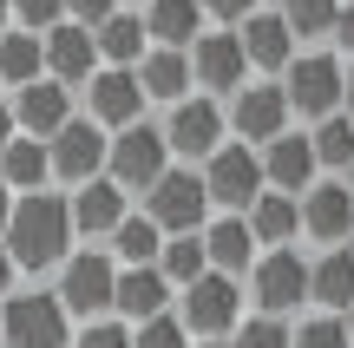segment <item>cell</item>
<instances>
[{
	"instance_id": "cell-21",
	"label": "cell",
	"mask_w": 354,
	"mask_h": 348,
	"mask_svg": "<svg viewBox=\"0 0 354 348\" xmlns=\"http://www.w3.org/2000/svg\"><path fill=\"white\" fill-rule=\"evenodd\" d=\"M39 39H46V79H59V86H79V79L99 73V39H92V26L59 20L53 33H39Z\"/></svg>"
},
{
	"instance_id": "cell-7",
	"label": "cell",
	"mask_w": 354,
	"mask_h": 348,
	"mask_svg": "<svg viewBox=\"0 0 354 348\" xmlns=\"http://www.w3.org/2000/svg\"><path fill=\"white\" fill-rule=\"evenodd\" d=\"M145 217H151L165 237H197L203 223L216 217V210H210V191H203V171H190V165L165 171V178L145 191Z\"/></svg>"
},
{
	"instance_id": "cell-15",
	"label": "cell",
	"mask_w": 354,
	"mask_h": 348,
	"mask_svg": "<svg viewBox=\"0 0 354 348\" xmlns=\"http://www.w3.org/2000/svg\"><path fill=\"white\" fill-rule=\"evenodd\" d=\"M302 237L315 250H342L354 237V191L342 178H322V184L302 191Z\"/></svg>"
},
{
	"instance_id": "cell-29",
	"label": "cell",
	"mask_w": 354,
	"mask_h": 348,
	"mask_svg": "<svg viewBox=\"0 0 354 348\" xmlns=\"http://www.w3.org/2000/svg\"><path fill=\"white\" fill-rule=\"evenodd\" d=\"M99 39V66H138L151 53V33H145V13H112L105 26H92Z\"/></svg>"
},
{
	"instance_id": "cell-24",
	"label": "cell",
	"mask_w": 354,
	"mask_h": 348,
	"mask_svg": "<svg viewBox=\"0 0 354 348\" xmlns=\"http://www.w3.org/2000/svg\"><path fill=\"white\" fill-rule=\"evenodd\" d=\"M138 86H145V99H158V105H184L190 92H197L190 53H177V46H151V53L138 59Z\"/></svg>"
},
{
	"instance_id": "cell-13",
	"label": "cell",
	"mask_w": 354,
	"mask_h": 348,
	"mask_svg": "<svg viewBox=\"0 0 354 348\" xmlns=\"http://www.w3.org/2000/svg\"><path fill=\"white\" fill-rule=\"evenodd\" d=\"M86 105H92V125L99 131H125L145 118V86H138V66H99L86 79Z\"/></svg>"
},
{
	"instance_id": "cell-45",
	"label": "cell",
	"mask_w": 354,
	"mask_h": 348,
	"mask_svg": "<svg viewBox=\"0 0 354 348\" xmlns=\"http://www.w3.org/2000/svg\"><path fill=\"white\" fill-rule=\"evenodd\" d=\"M342 112L354 118V66H348V86H342Z\"/></svg>"
},
{
	"instance_id": "cell-28",
	"label": "cell",
	"mask_w": 354,
	"mask_h": 348,
	"mask_svg": "<svg viewBox=\"0 0 354 348\" xmlns=\"http://www.w3.org/2000/svg\"><path fill=\"white\" fill-rule=\"evenodd\" d=\"M33 79H46V39L26 33V26H7L0 33V86H33Z\"/></svg>"
},
{
	"instance_id": "cell-11",
	"label": "cell",
	"mask_w": 354,
	"mask_h": 348,
	"mask_svg": "<svg viewBox=\"0 0 354 348\" xmlns=\"http://www.w3.org/2000/svg\"><path fill=\"white\" fill-rule=\"evenodd\" d=\"M190 73H197V92H210L216 105H230L243 86H250V53H243L236 26H210V33L190 46Z\"/></svg>"
},
{
	"instance_id": "cell-17",
	"label": "cell",
	"mask_w": 354,
	"mask_h": 348,
	"mask_svg": "<svg viewBox=\"0 0 354 348\" xmlns=\"http://www.w3.org/2000/svg\"><path fill=\"white\" fill-rule=\"evenodd\" d=\"M203 257H210V270L216 276H250L256 270V257H263V244H256V230H250V217H230V210H216L210 223H203Z\"/></svg>"
},
{
	"instance_id": "cell-16",
	"label": "cell",
	"mask_w": 354,
	"mask_h": 348,
	"mask_svg": "<svg viewBox=\"0 0 354 348\" xmlns=\"http://www.w3.org/2000/svg\"><path fill=\"white\" fill-rule=\"evenodd\" d=\"M263 184L269 191H289V197H302L308 184H322V165H315V145H308V131H282V138H269L263 152Z\"/></svg>"
},
{
	"instance_id": "cell-49",
	"label": "cell",
	"mask_w": 354,
	"mask_h": 348,
	"mask_svg": "<svg viewBox=\"0 0 354 348\" xmlns=\"http://www.w3.org/2000/svg\"><path fill=\"white\" fill-rule=\"evenodd\" d=\"M342 184H348V191H354V165H348V178H342Z\"/></svg>"
},
{
	"instance_id": "cell-19",
	"label": "cell",
	"mask_w": 354,
	"mask_h": 348,
	"mask_svg": "<svg viewBox=\"0 0 354 348\" xmlns=\"http://www.w3.org/2000/svg\"><path fill=\"white\" fill-rule=\"evenodd\" d=\"M171 296L177 289L158 276V263H145V270H118V289H112V315L125 329L138 322H158V315H171Z\"/></svg>"
},
{
	"instance_id": "cell-31",
	"label": "cell",
	"mask_w": 354,
	"mask_h": 348,
	"mask_svg": "<svg viewBox=\"0 0 354 348\" xmlns=\"http://www.w3.org/2000/svg\"><path fill=\"white\" fill-rule=\"evenodd\" d=\"M308 145H315V165L322 171L348 178V165H354V118L348 112H328L322 125H308Z\"/></svg>"
},
{
	"instance_id": "cell-46",
	"label": "cell",
	"mask_w": 354,
	"mask_h": 348,
	"mask_svg": "<svg viewBox=\"0 0 354 348\" xmlns=\"http://www.w3.org/2000/svg\"><path fill=\"white\" fill-rule=\"evenodd\" d=\"M7 20H13V0H0V33H7Z\"/></svg>"
},
{
	"instance_id": "cell-9",
	"label": "cell",
	"mask_w": 354,
	"mask_h": 348,
	"mask_svg": "<svg viewBox=\"0 0 354 348\" xmlns=\"http://www.w3.org/2000/svg\"><path fill=\"white\" fill-rule=\"evenodd\" d=\"M171 171V145H165V125H125L112 131V152H105V178L118 191H151L158 178Z\"/></svg>"
},
{
	"instance_id": "cell-43",
	"label": "cell",
	"mask_w": 354,
	"mask_h": 348,
	"mask_svg": "<svg viewBox=\"0 0 354 348\" xmlns=\"http://www.w3.org/2000/svg\"><path fill=\"white\" fill-rule=\"evenodd\" d=\"M13 296V257H7V244H0V302Z\"/></svg>"
},
{
	"instance_id": "cell-41",
	"label": "cell",
	"mask_w": 354,
	"mask_h": 348,
	"mask_svg": "<svg viewBox=\"0 0 354 348\" xmlns=\"http://www.w3.org/2000/svg\"><path fill=\"white\" fill-rule=\"evenodd\" d=\"M335 53H348V59H354V0H342V13H335Z\"/></svg>"
},
{
	"instance_id": "cell-37",
	"label": "cell",
	"mask_w": 354,
	"mask_h": 348,
	"mask_svg": "<svg viewBox=\"0 0 354 348\" xmlns=\"http://www.w3.org/2000/svg\"><path fill=\"white\" fill-rule=\"evenodd\" d=\"M73 348H131V329L118 322V315H99V322L73 329Z\"/></svg>"
},
{
	"instance_id": "cell-50",
	"label": "cell",
	"mask_w": 354,
	"mask_h": 348,
	"mask_svg": "<svg viewBox=\"0 0 354 348\" xmlns=\"http://www.w3.org/2000/svg\"><path fill=\"white\" fill-rule=\"evenodd\" d=\"M348 250H354V237H348Z\"/></svg>"
},
{
	"instance_id": "cell-39",
	"label": "cell",
	"mask_w": 354,
	"mask_h": 348,
	"mask_svg": "<svg viewBox=\"0 0 354 348\" xmlns=\"http://www.w3.org/2000/svg\"><path fill=\"white\" fill-rule=\"evenodd\" d=\"M118 13V0H66V20L73 26H105Z\"/></svg>"
},
{
	"instance_id": "cell-2",
	"label": "cell",
	"mask_w": 354,
	"mask_h": 348,
	"mask_svg": "<svg viewBox=\"0 0 354 348\" xmlns=\"http://www.w3.org/2000/svg\"><path fill=\"white\" fill-rule=\"evenodd\" d=\"M243 315H250V289L236 283V276H197L190 289H177V322L190 329L197 342H230L243 329Z\"/></svg>"
},
{
	"instance_id": "cell-30",
	"label": "cell",
	"mask_w": 354,
	"mask_h": 348,
	"mask_svg": "<svg viewBox=\"0 0 354 348\" xmlns=\"http://www.w3.org/2000/svg\"><path fill=\"white\" fill-rule=\"evenodd\" d=\"M118 257V270H145V263H158V250H165V230H158L145 210H131L125 223L112 230V244H105Z\"/></svg>"
},
{
	"instance_id": "cell-26",
	"label": "cell",
	"mask_w": 354,
	"mask_h": 348,
	"mask_svg": "<svg viewBox=\"0 0 354 348\" xmlns=\"http://www.w3.org/2000/svg\"><path fill=\"white\" fill-rule=\"evenodd\" d=\"M243 217H250V230H256V244H263V250L302 244V197H289V191H263Z\"/></svg>"
},
{
	"instance_id": "cell-8",
	"label": "cell",
	"mask_w": 354,
	"mask_h": 348,
	"mask_svg": "<svg viewBox=\"0 0 354 348\" xmlns=\"http://www.w3.org/2000/svg\"><path fill=\"white\" fill-rule=\"evenodd\" d=\"M197 171H203V191H210V210H230V217H243V210L269 191L263 184V158H256L250 145H236V138H223Z\"/></svg>"
},
{
	"instance_id": "cell-32",
	"label": "cell",
	"mask_w": 354,
	"mask_h": 348,
	"mask_svg": "<svg viewBox=\"0 0 354 348\" xmlns=\"http://www.w3.org/2000/svg\"><path fill=\"white\" fill-rule=\"evenodd\" d=\"M158 276H165L171 289H190L197 276H210V257H203V230H197V237H165V250H158Z\"/></svg>"
},
{
	"instance_id": "cell-20",
	"label": "cell",
	"mask_w": 354,
	"mask_h": 348,
	"mask_svg": "<svg viewBox=\"0 0 354 348\" xmlns=\"http://www.w3.org/2000/svg\"><path fill=\"white\" fill-rule=\"evenodd\" d=\"M236 39H243V53H250V73H289V59H295V33H289V20H282L276 7H256L250 20L236 26Z\"/></svg>"
},
{
	"instance_id": "cell-33",
	"label": "cell",
	"mask_w": 354,
	"mask_h": 348,
	"mask_svg": "<svg viewBox=\"0 0 354 348\" xmlns=\"http://www.w3.org/2000/svg\"><path fill=\"white\" fill-rule=\"evenodd\" d=\"M276 13L289 20L295 39H328V33H335V13H342V0H276Z\"/></svg>"
},
{
	"instance_id": "cell-6",
	"label": "cell",
	"mask_w": 354,
	"mask_h": 348,
	"mask_svg": "<svg viewBox=\"0 0 354 348\" xmlns=\"http://www.w3.org/2000/svg\"><path fill=\"white\" fill-rule=\"evenodd\" d=\"M342 86H348L342 53H295L289 73H282V99H289V112L308 118V125H322L328 112H342Z\"/></svg>"
},
{
	"instance_id": "cell-34",
	"label": "cell",
	"mask_w": 354,
	"mask_h": 348,
	"mask_svg": "<svg viewBox=\"0 0 354 348\" xmlns=\"http://www.w3.org/2000/svg\"><path fill=\"white\" fill-rule=\"evenodd\" d=\"M295 322H276V315H243V329L230 336V348H289Z\"/></svg>"
},
{
	"instance_id": "cell-44",
	"label": "cell",
	"mask_w": 354,
	"mask_h": 348,
	"mask_svg": "<svg viewBox=\"0 0 354 348\" xmlns=\"http://www.w3.org/2000/svg\"><path fill=\"white\" fill-rule=\"evenodd\" d=\"M7 217H13V191L0 184V237H7Z\"/></svg>"
},
{
	"instance_id": "cell-27",
	"label": "cell",
	"mask_w": 354,
	"mask_h": 348,
	"mask_svg": "<svg viewBox=\"0 0 354 348\" xmlns=\"http://www.w3.org/2000/svg\"><path fill=\"white\" fill-rule=\"evenodd\" d=\"M0 184H7L13 197H33L53 184V158H46V138H26V131H13V145L0 152Z\"/></svg>"
},
{
	"instance_id": "cell-10",
	"label": "cell",
	"mask_w": 354,
	"mask_h": 348,
	"mask_svg": "<svg viewBox=\"0 0 354 348\" xmlns=\"http://www.w3.org/2000/svg\"><path fill=\"white\" fill-rule=\"evenodd\" d=\"M223 138H230V112L210 99V92H190L184 105L165 112V145H171L177 165H203Z\"/></svg>"
},
{
	"instance_id": "cell-3",
	"label": "cell",
	"mask_w": 354,
	"mask_h": 348,
	"mask_svg": "<svg viewBox=\"0 0 354 348\" xmlns=\"http://www.w3.org/2000/svg\"><path fill=\"white\" fill-rule=\"evenodd\" d=\"M0 348H73V315L53 289H13L0 302Z\"/></svg>"
},
{
	"instance_id": "cell-48",
	"label": "cell",
	"mask_w": 354,
	"mask_h": 348,
	"mask_svg": "<svg viewBox=\"0 0 354 348\" xmlns=\"http://www.w3.org/2000/svg\"><path fill=\"white\" fill-rule=\"evenodd\" d=\"M342 322H348V342H354V309H348V315H342Z\"/></svg>"
},
{
	"instance_id": "cell-1",
	"label": "cell",
	"mask_w": 354,
	"mask_h": 348,
	"mask_svg": "<svg viewBox=\"0 0 354 348\" xmlns=\"http://www.w3.org/2000/svg\"><path fill=\"white\" fill-rule=\"evenodd\" d=\"M7 257L13 270H59L73 257V204L59 191H33V197H13V217H7Z\"/></svg>"
},
{
	"instance_id": "cell-38",
	"label": "cell",
	"mask_w": 354,
	"mask_h": 348,
	"mask_svg": "<svg viewBox=\"0 0 354 348\" xmlns=\"http://www.w3.org/2000/svg\"><path fill=\"white\" fill-rule=\"evenodd\" d=\"M13 20H20L26 33H39V26L53 33V26L66 20V0H13Z\"/></svg>"
},
{
	"instance_id": "cell-36",
	"label": "cell",
	"mask_w": 354,
	"mask_h": 348,
	"mask_svg": "<svg viewBox=\"0 0 354 348\" xmlns=\"http://www.w3.org/2000/svg\"><path fill=\"white\" fill-rule=\"evenodd\" d=\"M190 342H197V336L177 322V309L158 315V322H138V329H131V348H190Z\"/></svg>"
},
{
	"instance_id": "cell-4",
	"label": "cell",
	"mask_w": 354,
	"mask_h": 348,
	"mask_svg": "<svg viewBox=\"0 0 354 348\" xmlns=\"http://www.w3.org/2000/svg\"><path fill=\"white\" fill-rule=\"evenodd\" d=\"M112 289H118V257L105 244H92L59 263V289L53 296L66 302L73 322H99V315H112Z\"/></svg>"
},
{
	"instance_id": "cell-14",
	"label": "cell",
	"mask_w": 354,
	"mask_h": 348,
	"mask_svg": "<svg viewBox=\"0 0 354 348\" xmlns=\"http://www.w3.org/2000/svg\"><path fill=\"white\" fill-rule=\"evenodd\" d=\"M105 152H112V138H105L92 118H73L66 131H53L46 138V158H53V184H92L105 178Z\"/></svg>"
},
{
	"instance_id": "cell-5",
	"label": "cell",
	"mask_w": 354,
	"mask_h": 348,
	"mask_svg": "<svg viewBox=\"0 0 354 348\" xmlns=\"http://www.w3.org/2000/svg\"><path fill=\"white\" fill-rule=\"evenodd\" d=\"M243 289H250L256 315H276V322H289V315L308 302V250H302V244H289V250H263V257H256V270L243 276Z\"/></svg>"
},
{
	"instance_id": "cell-23",
	"label": "cell",
	"mask_w": 354,
	"mask_h": 348,
	"mask_svg": "<svg viewBox=\"0 0 354 348\" xmlns=\"http://www.w3.org/2000/svg\"><path fill=\"white\" fill-rule=\"evenodd\" d=\"M66 204H73V237H105V244H112V230L131 217V210H125V191H118L112 178L79 184V191L66 197Z\"/></svg>"
},
{
	"instance_id": "cell-18",
	"label": "cell",
	"mask_w": 354,
	"mask_h": 348,
	"mask_svg": "<svg viewBox=\"0 0 354 348\" xmlns=\"http://www.w3.org/2000/svg\"><path fill=\"white\" fill-rule=\"evenodd\" d=\"M13 125L26 131V138H53V131L73 125V86H59V79H33V86L13 92Z\"/></svg>"
},
{
	"instance_id": "cell-40",
	"label": "cell",
	"mask_w": 354,
	"mask_h": 348,
	"mask_svg": "<svg viewBox=\"0 0 354 348\" xmlns=\"http://www.w3.org/2000/svg\"><path fill=\"white\" fill-rule=\"evenodd\" d=\"M256 13V0H203V20H216V26H243Z\"/></svg>"
},
{
	"instance_id": "cell-12",
	"label": "cell",
	"mask_w": 354,
	"mask_h": 348,
	"mask_svg": "<svg viewBox=\"0 0 354 348\" xmlns=\"http://www.w3.org/2000/svg\"><path fill=\"white\" fill-rule=\"evenodd\" d=\"M223 112H230L236 145H250V152H263L269 138H282V131H289V118H295L289 99H282V79H250V86H243Z\"/></svg>"
},
{
	"instance_id": "cell-22",
	"label": "cell",
	"mask_w": 354,
	"mask_h": 348,
	"mask_svg": "<svg viewBox=\"0 0 354 348\" xmlns=\"http://www.w3.org/2000/svg\"><path fill=\"white\" fill-rule=\"evenodd\" d=\"M308 302L322 315H348L354 309V250H315L308 257Z\"/></svg>"
},
{
	"instance_id": "cell-35",
	"label": "cell",
	"mask_w": 354,
	"mask_h": 348,
	"mask_svg": "<svg viewBox=\"0 0 354 348\" xmlns=\"http://www.w3.org/2000/svg\"><path fill=\"white\" fill-rule=\"evenodd\" d=\"M289 348H354L348 342V322H342V315H308V322H295V342Z\"/></svg>"
},
{
	"instance_id": "cell-42",
	"label": "cell",
	"mask_w": 354,
	"mask_h": 348,
	"mask_svg": "<svg viewBox=\"0 0 354 348\" xmlns=\"http://www.w3.org/2000/svg\"><path fill=\"white\" fill-rule=\"evenodd\" d=\"M13 131H20V125H13V99H7V92H0V152H7V145H13Z\"/></svg>"
},
{
	"instance_id": "cell-47",
	"label": "cell",
	"mask_w": 354,
	"mask_h": 348,
	"mask_svg": "<svg viewBox=\"0 0 354 348\" xmlns=\"http://www.w3.org/2000/svg\"><path fill=\"white\" fill-rule=\"evenodd\" d=\"M190 348H230V342H190Z\"/></svg>"
},
{
	"instance_id": "cell-25",
	"label": "cell",
	"mask_w": 354,
	"mask_h": 348,
	"mask_svg": "<svg viewBox=\"0 0 354 348\" xmlns=\"http://www.w3.org/2000/svg\"><path fill=\"white\" fill-rule=\"evenodd\" d=\"M145 33H151V46L190 53L210 33V26H203V0H145Z\"/></svg>"
}]
</instances>
